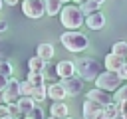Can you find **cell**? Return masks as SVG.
Wrapping results in <instances>:
<instances>
[{
	"label": "cell",
	"instance_id": "15",
	"mask_svg": "<svg viewBox=\"0 0 127 119\" xmlns=\"http://www.w3.org/2000/svg\"><path fill=\"white\" fill-rule=\"evenodd\" d=\"M16 105H18L20 115H28V113L36 107V103H34V99H32V97H20V99L16 101Z\"/></svg>",
	"mask_w": 127,
	"mask_h": 119
},
{
	"label": "cell",
	"instance_id": "10",
	"mask_svg": "<svg viewBox=\"0 0 127 119\" xmlns=\"http://www.w3.org/2000/svg\"><path fill=\"white\" fill-rule=\"evenodd\" d=\"M56 75H60L62 79L73 77V75H75V63L69 61V60H62V61H58V65H56Z\"/></svg>",
	"mask_w": 127,
	"mask_h": 119
},
{
	"label": "cell",
	"instance_id": "34",
	"mask_svg": "<svg viewBox=\"0 0 127 119\" xmlns=\"http://www.w3.org/2000/svg\"><path fill=\"white\" fill-rule=\"evenodd\" d=\"M4 4H8V6H16L18 0H4Z\"/></svg>",
	"mask_w": 127,
	"mask_h": 119
},
{
	"label": "cell",
	"instance_id": "35",
	"mask_svg": "<svg viewBox=\"0 0 127 119\" xmlns=\"http://www.w3.org/2000/svg\"><path fill=\"white\" fill-rule=\"evenodd\" d=\"M93 2H95V4H99V6H101V4H103V2H105V0H93Z\"/></svg>",
	"mask_w": 127,
	"mask_h": 119
},
{
	"label": "cell",
	"instance_id": "2",
	"mask_svg": "<svg viewBox=\"0 0 127 119\" xmlns=\"http://www.w3.org/2000/svg\"><path fill=\"white\" fill-rule=\"evenodd\" d=\"M60 42H62V46L65 48V50H69V52H73V54H77V52H83L85 48H87V36L85 34H81V32H77V30H67V32H64L62 36H60Z\"/></svg>",
	"mask_w": 127,
	"mask_h": 119
},
{
	"label": "cell",
	"instance_id": "40",
	"mask_svg": "<svg viewBox=\"0 0 127 119\" xmlns=\"http://www.w3.org/2000/svg\"><path fill=\"white\" fill-rule=\"evenodd\" d=\"M2 4H4V0H0V8H2Z\"/></svg>",
	"mask_w": 127,
	"mask_h": 119
},
{
	"label": "cell",
	"instance_id": "42",
	"mask_svg": "<svg viewBox=\"0 0 127 119\" xmlns=\"http://www.w3.org/2000/svg\"><path fill=\"white\" fill-rule=\"evenodd\" d=\"M62 2H69V0H62Z\"/></svg>",
	"mask_w": 127,
	"mask_h": 119
},
{
	"label": "cell",
	"instance_id": "8",
	"mask_svg": "<svg viewBox=\"0 0 127 119\" xmlns=\"http://www.w3.org/2000/svg\"><path fill=\"white\" fill-rule=\"evenodd\" d=\"M60 83H62V87H64L65 95H69V97H75V95H79V93L83 91V79H81V77H77V75L67 77V79H62Z\"/></svg>",
	"mask_w": 127,
	"mask_h": 119
},
{
	"label": "cell",
	"instance_id": "25",
	"mask_svg": "<svg viewBox=\"0 0 127 119\" xmlns=\"http://www.w3.org/2000/svg\"><path fill=\"white\" fill-rule=\"evenodd\" d=\"M34 93V85L30 81H20V95L22 97H32Z\"/></svg>",
	"mask_w": 127,
	"mask_h": 119
},
{
	"label": "cell",
	"instance_id": "23",
	"mask_svg": "<svg viewBox=\"0 0 127 119\" xmlns=\"http://www.w3.org/2000/svg\"><path fill=\"white\" fill-rule=\"evenodd\" d=\"M113 101L119 105V103H127V85L119 87L115 93H113Z\"/></svg>",
	"mask_w": 127,
	"mask_h": 119
},
{
	"label": "cell",
	"instance_id": "21",
	"mask_svg": "<svg viewBox=\"0 0 127 119\" xmlns=\"http://www.w3.org/2000/svg\"><path fill=\"white\" fill-rule=\"evenodd\" d=\"M111 54H115V56H119V58H127V42H123V40L115 42V44L111 46Z\"/></svg>",
	"mask_w": 127,
	"mask_h": 119
},
{
	"label": "cell",
	"instance_id": "33",
	"mask_svg": "<svg viewBox=\"0 0 127 119\" xmlns=\"http://www.w3.org/2000/svg\"><path fill=\"white\" fill-rule=\"evenodd\" d=\"M6 30H8V22H6V20H0V34L6 32Z\"/></svg>",
	"mask_w": 127,
	"mask_h": 119
},
{
	"label": "cell",
	"instance_id": "43",
	"mask_svg": "<svg viewBox=\"0 0 127 119\" xmlns=\"http://www.w3.org/2000/svg\"><path fill=\"white\" fill-rule=\"evenodd\" d=\"M65 119H73V117H65Z\"/></svg>",
	"mask_w": 127,
	"mask_h": 119
},
{
	"label": "cell",
	"instance_id": "1",
	"mask_svg": "<svg viewBox=\"0 0 127 119\" xmlns=\"http://www.w3.org/2000/svg\"><path fill=\"white\" fill-rule=\"evenodd\" d=\"M75 63V73L83 79V81H95L97 75L103 71V65L99 60L95 58H79Z\"/></svg>",
	"mask_w": 127,
	"mask_h": 119
},
{
	"label": "cell",
	"instance_id": "24",
	"mask_svg": "<svg viewBox=\"0 0 127 119\" xmlns=\"http://www.w3.org/2000/svg\"><path fill=\"white\" fill-rule=\"evenodd\" d=\"M26 81H30L34 87H38V85H44V81H46V79H44V75H42V73H34V71H30V73H28V77H26Z\"/></svg>",
	"mask_w": 127,
	"mask_h": 119
},
{
	"label": "cell",
	"instance_id": "20",
	"mask_svg": "<svg viewBox=\"0 0 127 119\" xmlns=\"http://www.w3.org/2000/svg\"><path fill=\"white\" fill-rule=\"evenodd\" d=\"M46 97H48V87H46V85H38V87H34V93H32L34 103H42Z\"/></svg>",
	"mask_w": 127,
	"mask_h": 119
},
{
	"label": "cell",
	"instance_id": "29",
	"mask_svg": "<svg viewBox=\"0 0 127 119\" xmlns=\"http://www.w3.org/2000/svg\"><path fill=\"white\" fill-rule=\"evenodd\" d=\"M8 111H10V117H14V119L20 117V111H18V105H16V103H10V105H8Z\"/></svg>",
	"mask_w": 127,
	"mask_h": 119
},
{
	"label": "cell",
	"instance_id": "5",
	"mask_svg": "<svg viewBox=\"0 0 127 119\" xmlns=\"http://www.w3.org/2000/svg\"><path fill=\"white\" fill-rule=\"evenodd\" d=\"M22 12L28 16V18H42L46 14V8H44V0H22Z\"/></svg>",
	"mask_w": 127,
	"mask_h": 119
},
{
	"label": "cell",
	"instance_id": "27",
	"mask_svg": "<svg viewBox=\"0 0 127 119\" xmlns=\"http://www.w3.org/2000/svg\"><path fill=\"white\" fill-rule=\"evenodd\" d=\"M10 54H12V46L0 38V60H8Z\"/></svg>",
	"mask_w": 127,
	"mask_h": 119
},
{
	"label": "cell",
	"instance_id": "38",
	"mask_svg": "<svg viewBox=\"0 0 127 119\" xmlns=\"http://www.w3.org/2000/svg\"><path fill=\"white\" fill-rule=\"evenodd\" d=\"M48 119H60V117H52V115H50V117H48Z\"/></svg>",
	"mask_w": 127,
	"mask_h": 119
},
{
	"label": "cell",
	"instance_id": "32",
	"mask_svg": "<svg viewBox=\"0 0 127 119\" xmlns=\"http://www.w3.org/2000/svg\"><path fill=\"white\" fill-rule=\"evenodd\" d=\"M8 85V77H4V75H0V91H4V87Z\"/></svg>",
	"mask_w": 127,
	"mask_h": 119
},
{
	"label": "cell",
	"instance_id": "36",
	"mask_svg": "<svg viewBox=\"0 0 127 119\" xmlns=\"http://www.w3.org/2000/svg\"><path fill=\"white\" fill-rule=\"evenodd\" d=\"M111 119H123V117H121V115H115V117H111Z\"/></svg>",
	"mask_w": 127,
	"mask_h": 119
},
{
	"label": "cell",
	"instance_id": "13",
	"mask_svg": "<svg viewBox=\"0 0 127 119\" xmlns=\"http://www.w3.org/2000/svg\"><path fill=\"white\" fill-rule=\"evenodd\" d=\"M67 111H69V107L64 101H54L52 107H50V115L52 117H60V119H65L67 117Z\"/></svg>",
	"mask_w": 127,
	"mask_h": 119
},
{
	"label": "cell",
	"instance_id": "9",
	"mask_svg": "<svg viewBox=\"0 0 127 119\" xmlns=\"http://www.w3.org/2000/svg\"><path fill=\"white\" fill-rule=\"evenodd\" d=\"M85 99H89V101H95V103H99V105H107V103H111L113 101V97L107 93V91H101V89H97V87H93V89H89L87 93H85Z\"/></svg>",
	"mask_w": 127,
	"mask_h": 119
},
{
	"label": "cell",
	"instance_id": "14",
	"mask_svg": "<svg viewBox=\"0 0 127 119\" xmlns=\"http://www.w3.org/2000/svg\"><path fill=\"white\" fill-rule=\"evenodd\" d=\"M48 97L54 99V101H64L65 99V91L62 87V83H52L48 87Z\"/></svg>",
	"mask_w": 127,
	"mask_h": 119
},
{
	"label": "cell",
	"instance_id": "18",
	"mask_svg": "<svg viewBox=\"0 0 127 119\" xmlns=\"http://www.w3.org/2000/svg\"><path fill=\"white\" fill-rule=\"evenodd\" d=\"M44 8H46V14L48 16H56L62 12V0H44Z\"/></svg>",
	"mask_w": 127,
	"mask_h": 119
},
{
	"label": "cell",
	"instance_id": "6",
	"mask_svg": "<svg viewBox=\"0 0 127 119\" xmlns=\"http://www.w3.org/2000/svg\"><path fill=\"white\" fill-rule=\"evenodd\" d=\"M20 97H22V95H20V81L14 79V77H10V79H8V85H6L4 91H2V99H4V103H6V105L16 103Z\"/></svg>",
	"mask_w": 127,
	"mask_h": 119
},
{
	"label": "cell",
	"instance_id": "37",
	"mask_svg": "<svg viewBox=\"0 0 127 119\" xmlns=\"http://www.w3.org/2000/svg\"><path fill=\"white\" fill-rule=\"evenodd\" d=\"M0 103H4V99H2V91H0Z\"/></svg>",
	"mask_w": 127,
	"mask_h": 119
},
{
	"label": "cell",
	"instance_id": "41",
	"mask_svg": "<svg viewBox=\"0 0 127 119\" xmlns=\"http://www.w3.org/2000/svg\"><path fill=\"white\" fill-rule=\"evenodd\" d=\"M75 2H79V4H81V2H83V0H75Z\"/></svg>",
	"mask_w": 127,
	"mask_h": 119
},
{
	"label": "cell",
	"instance_id": "3",
	"mask_svg": "<svg viewBox=\"0 0 127 119\" xmlns=\"http://www.w3.org/2000/svg\"><path fill=\"white\" fill-rule=\"evenodd\" d=\"M60 20L64 24V28H69V30H77L81 28L85 16L81 14L79 6H64L62 12H60Z\"/></svg>",
	"mask_w": 127,
	"mask_h": 119
},
{
	"label": "cell",
	"instance_id": "7",
	"mask_svg": "<svg viewBox=\"0 0 127 119\" xmlns=\"http://www.w3.org/2000/svg\"><path fill=\"white\" fill-rule=\"evenodd\" d=\"M81 113H83V119H107L105 113H103V105H99L95 101H89V99L83 101Z\"/></svg>",
	"mask_w": 127,
	"mask_h": 119
},
{
	"label": "cell",
	"instance_id": "31",
	"mask_svg": "<svg viewBox=\"0 0 127 119\" xmlns=\"http://www.w3.org/2000/svg\"><path fill=\"white\" fill-rule=\"evenodd\" d=\"M8 115H10L8 105H6V103H0V119H4V117H8Z\"/></svg>",
	"mask_w": 127,
	"mask_h": 119
},
{
	"label": "cell",
	"instance_id": "39",
	"mask_svg": "<svg viewBox=\"0 0 127 119\" xmlns=\"http://www.w3.org/2000/svg\"><path fill=\"white\" fill-rule=\"evenodd\" d=\"M4 119H14V117H10V115H8V117H4Z\"/></svg>",
	"mask_w": 127,
	"mask_h": 119
},
{
	"label": "cell",
	"instance_id": "28",
	"mask_svg": "<svg viewBox=\"0 0 127 119\" xmlns=\"http://www.w3.org/2000/svg\"><path fill=\"white\" fill-rule=\"evenodd\" d=\"M24 119H46V117H44L42 107H38V105H36V107H34V109H32L28 115H24Z\"/></svg>",
	"mask_w": 127,
	"mask_h": 119
},
{
	"label": "cell",
	"instance_id": "30",
	"mask_svg": "<svg viewBox=\"0 0 127 119\" xmlns=\"http://www.w3.org/2000/svg\"><path fill=\"white\" fill-rule=\"evenodd\" d=\"M117 75H119L121 79H127V58L123 60V65H121V69L117 71Z\"/></svg>",
	"mask_w": 127,
	"mask_h": 119
},
{
	"label": "cell",
	"instance_id": "17",
	"mask_svg": "<svg viewBox=\"0 0 127 119\" xmlns=\"http://www.w3.org/2000/svg\"><path fill=\"white\" fill-rule=\"evenodd\" d=\"M28 69L34 71V73H44V69H46V61L40 60L38 56H32V58L28 60Z\"/></svg>",
	"mask_w": 127,
	"mask_h": 119
},
{
	"label": "cell",
	"instance_id": "26",
	"mask_svg": "<svg viewBox=\"0 0 127 119\" xmlns=\"http://www.w3.org/2000/svg\"><path fill=\"white\" fill-rule=\"evenodd\" d=\"M12 63L8 61V60H0V75H4V77H8L10 79V75H12Z\"/></svg>",
	"mask_w": 127,
	"mask_h": 119
},
{
	"label": "cell",
	"instance_id": "19",
	"mask_svg": "<svg viewBox=\"0 0 127 119\" xmlns=\"http://www.w3.org/2000/svg\"><path fill=\"white\" fill-rule=\"evenodd\" d=\"M79 10H81L83 16H89V14H93V12H99V4H95L93 0H83V2L79 4Z\"/></svg>",
	"mask_w": 127,
	"mask_h": 119
},
{
	"label": "cell",
	"instance_id": "16",
	"mask_svg": "<svg viewBox=\"0 0 127 119\" xmlns=\"http://www.w3.org/2000/svg\"><path fill=\"white\" fill-rule=\"evenodd\" d=\"M36 56L48 63V60H52V58H54V46H52V44H40V46H38Z\"/></svg>",
	"mask_w": 127,
	"mask_h": 119
},
{
	"label": "cell",
	"instance_id": "11",
	"mask_svg": "<svg viewBox=\"0 0 127 119\" xmlns=\"http://www.w3.org/2000/svg\"><path fill=\"white\" fill-rule=\"evenodd\" d=\"M85 26L89 28V30H101L103 26H105V16L101 14V12H93V14H89V16H85Z\"/></svg>",
	"mask_w": 127,
	"mask_h": 119
},
{
	"label": "cell",
	"instance_id": "4",
	"mask_svg": "<svg viewBox=\"0 0 127 119\" xmlns=\"http://www.w3.org/2000/svg\"><path fill=\"white\" fill-rule=\"evenodd\" d=\"M119 85H121V77L117 73H113V71H101L97 75V79H95V87L101 89V91H107V93L117 91Z\"/></svg>",
	"mask_w": 127,
	"mask_h": 119
},
{
	"label": "cell",
	"instance_id": "22",
	"mask_svg": "<svg viewBox=\"0 0 127 119\" xmlns=\"http://www.w3.org/2000/svg\"><path fill=\"white\" fill-rule=\"evenodd\" d=\"M103 113H105V117H107V119H111V117L119 115V105H117L115 101H111V103H107V105L103 107Z\"/></svg>",
	"mask_w": 127,
	"mask_h": 119
},
{
	"label": "cell",
	"instance_id": "12",
	"mask_svg": "<svg viewBox=\"0 0 127 119\" xmlns=\"http://www.w3.org/2000/svg\"><path fill=\"white\" fill-rule=\"evenodd\" d=\"M123 60L125 58H119V56H115V54H107L105 56V71H113V73H117L119 69H121V65H123Z\"/></svg>",
	"mask_w": 127,
	"mask_h": 119
}]
</instances>
